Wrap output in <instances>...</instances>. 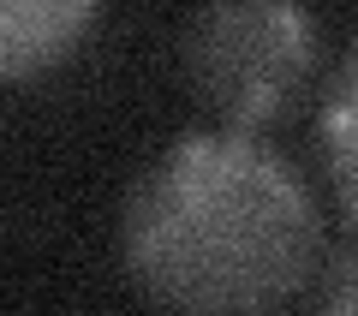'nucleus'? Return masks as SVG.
I'll use <instances>...</instances> for the list:
<instances>
[{"mask_svg": "<svg viewBox=\"0 0 358 316\" xmlns=\"http://www.w3.org/2000/svg\"><path fill=\"white\" fill-rule=\"evenodd\" d=\"M96 0H0V84H24L84 42Z\"/></svg>", "mask_w": 358, "mask_h": 316, "instance_id": "3", "label": "nucleus"}, {"mask_svg": "<svg viewBox=\"0 0 358 316\" xmlns=\"http://www.w3.org/2000/svg\"><path fill=\"white\" fill-rule=\"evenodd\" d=\"M322 155H329V173H334L346 215L358 221V48L346 54L329 101H322Z\"/></svg>", "mask_w": 358, "mask_h": 316, "instance_id": "4", "label": "nucleus"}, {"mask_svg": "<svg viewBox=\"0 0 358 316\" xmlns=\"http://www.w3.org/2000/svg\"><path fill=\"white\" fill-rule=\"evenodd\" d=\"M322 310H358V245H346L322 275Z\"/></svg>", "mask_w": 358, "mask_h": 316, "instance_id": "5", "label": "nucleus"}, {"mask_svg": "<svg viewBox=\"0 0 358 316\" xmlns=\"http://www.w3.org/2000/svg\"><path fill=\"white\" fill-rule=\"evenodd\" d=\"M322 251L305 179L245 131L179 138L126 203V268L173 310H275Z\"/></svg>", "mask_w": 358, "mask_h": 316, "instance_id": "1", "label": "nucleus"}, {"mask_svg": "<svg viewBox=\"0 0 358 316\" xmlns=\"http://www.w3.org/2000/svg\"><path fill=\"white\" fill-rule=\"evenodd\" d=\"M317 66V24L299 0H203L185 30V78L233 131L263 126Z\"/></svg>", "mask_w": 358, "mask_h": 316, "instance_id": "2", "label": "nucleus"}]
</instances>
